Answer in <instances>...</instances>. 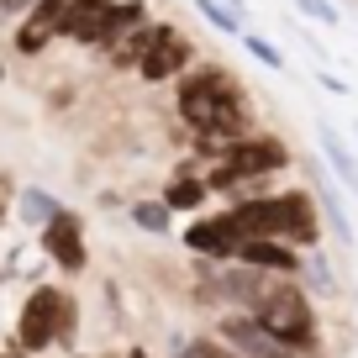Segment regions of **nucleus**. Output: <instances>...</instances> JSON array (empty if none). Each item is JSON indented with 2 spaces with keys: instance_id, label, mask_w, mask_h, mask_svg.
<instances>
[{
  "instance_id": "obj_17",
  "label": "nucleus",
  "mask_w": 358,
  "mask_h": 358,
  "mask_svg": "<svg viewBox=\"0 0 358 358\" xmlns=\"http://www.w3.org/2000/svg\"><path fill=\"white\" fill-rule=\"evenodd\" d=\"M127 216H132V227L148 232V237H169V232H174V211H169L164 201H148V195L127 206Z\"/></svg>"
},
{
  "instance_id": "obj_22",
  "label": "nucleus",
  "mask_w": 358,
  "mask_h": 358,
  "mask_svg": "<svg viewBox=\"0 0 358 358\" xmlns=\"http://www.w3.org/2000/svg\"><path fill=\"white\" fill-rule=\"evenodd\" d=\"M316 79H322L327 95H353V90H348V79H343V74H332V69H316Z\"/></svg>"
},
{
  "instance_id": "obj_25",
  "label": "nucleus",
  "mask_w": 358,
  "mask_h": 358,
  "mask_svg": "<svg viewBox=\"0 0 358 358\" xmlns=\"http://www.w3.org/2000/svg\"><path fill=\"white\" fill-rule=\"evenodd\" d=\"M0 90H6V58H0Z\"/></svg>"
},
{
  "instance_id": "obj_4",
  "label": "nucleus",
  "mask_w": 358,
  "mask_h": 358,
  "mask_svg": "<svg viewBox=\"0 0 358 358\" xmlns=\"http://www.w3.org/2000/svg\"><path fill=\"white\" fill-rule=\"evenodd\" d=\"M195 64V43L185 32H179L174 22H153V43L143 48V58H137V85L158 90V85H174L185 69Z\"/></svg>"
},
{
  "instance_id": "obj_1",
  "label": "nucleus",
  "mask_w": 358,
  "mask_h": 358,
  "mask_svg": "<svg viewBox=\"0 0 358 358\" xmlns=\"http://www.w3.org/2000/svg\"><path fill=\"white\" fill-rule=\"evenodd\" d=\"M174 122L190 132V148L201 158H211V148L258 127L248 85L222 64H190L174 79Z\"/></svg>"
},
{
  "instance_id": "obj_9",
  "label": "nucleus",
  "mask_w": 358,
  "mask_h": 358,
  "mask_svg": "<svg viewBox=\"0 0 358 358\" xmlns=\"http://www.w3.org/2000/svg\"><path fill=\"white\" fill-rule=\"evenodd\" d=\"M64 16H69V0H37L32 11H27L22 22L11 27L16 58H43L48 48L58 43V27H64Z\"/></svg>"
},
{
  "instance_id": "obj_6",
  "label": "nucleus",
  "mask_w": 358,
  "mask_h": 358,
  "mask_svg": "<svg viewBox=\"0 0 358 358\" xmlns=\"http://www.w3.org/2000/svg\"><path fill=\"white\" fill-rule=\"evenodd\" d=\"M211 337H222V343L232 348L237 358H295L290 348L280 343V337L268 332V327H258L253 311H216Z\"/></svg>"
},
{
  "instance_id": "obj_20",
  "label": "nucleus",
  "mask_w": 358,
  "mask_h": 358,
  "mask_svg": "<svg viewBox=\"0 0 358 358\" xmlns=\"http://www.w3.org/2000/svg\"><path fill=\"white\" fill-rule=\"evenodd\" d=\"M243 48H248V58H258L264 69H274V74H285V53L274 43H268L264 32H243Z\"/></svg>"
},
{
  "instance_id": "obj_21",
  "label": "nucleus",
  "mask_w": 358,
  "mask_h": 358,
  "mask_svg": "<svg viewBox=\"0 0 358 358\" xmlns=\"http://www.w3.org/2000/svg\"><path fill=\"white\" fill-rule=\"evenodd\" d=\"M290 6L306 16V22H316V27H343V11H337L332 0H290Z\"/></svg>"
},
{
  "instance_id": "obj_19",
  "label": "nucleus",
  "mask_w": 358,
  "mask_h": 358,
  "mask_svg": "<svg viewBox=\"0 0 358 358\" xmlns=\"http://www.w3.org/2000/svg\"><path fill=\"white\" fill-rule=\"evenodd\" d=\"M174 358H237V353L222 343V337H179Z\"/></svg>"
},
{
  "instance_id": "obj_15",
  "label": "nucleus",
  "mask_w": 358,
  "mask_h": 358,
  "mask_svg": "<svg viewBox=\"0 0 358 358\" xmlns=\"http://www.w3.org/2000/svg\"><path fill=\"white\" fill-rule=\"evenodd\" d=\"M153 22V11H148V0H111V16H106V37L101 48H95V58H106L116 43H122L127 32H137V27Z\"/></svg>"
},
{
  "instance_id": "obj_16",
  "label": "nucleus",
  "mask_w": 358,
  "mask_h": 358,
  "mask_svg": "<svg viewBox=\"0 0 358 358\" xmlns=\"http://www.w3.org/2000/svg\"><path fill=\"white\" fill-rule=\"evenodd\" d=\"M11 206H16V222H22V227H32V232H37V227H43V222H48V216H53L64 201H58V195L48 190V185H22Z\"/></svg>"
},
{
  "instance_id": "obj_26",
  "label": "nucleus",
  "mask_w": 358,
  "mask_h": 358,
  "mask_svg": "<svg viewBox=\"0 0 358 358\" xmlns=\"http://www.w3.org/2000/svg\"><path fill=\"white\" fill-rule=\"evenodd\" d=\"M353 148H358V122H353Z\"/></svg>"
},
{
  "instance_id": "obj_27",
  "label": "nucleus",
  "mask_w": 358,
  "mask_h": 358,
  "mask_svg": "<svg viewBox=\"0 0 358 358\" xmlns=\"http://www.w3.org/2000/svg\"><path fill=\"white\" fill-rule=\"evenodd\" d=\"M95 358H116V353H95Z\"/></svg>"
},
{
  "instance_id": "obj_14",
  "label": "nucleus",
  "mask_w": 358,
  "mask_h": 358,
  "mask_svg": "<svg viewBox=\"0 0 358 358\" xmlns=\"http://www.w3.org/2000/svg\"><path fill=\"white\" fill-rule=\"evenodd\" d=\"M158 201H164V206H169V211H174V216H201L206 206H211V190H206L201 169L179 164L174 174L164 179V190H158Z\"/></svg>"
},
{
  "instance_id": "obj_7",
  "label": "nucleus",
  "mask_w": 358,
  "mask_h": 358,
  "mask_svg": "<svg viewBox=\"0 0 358 358\" xmlns=\"http://www.w3.org/2000/svg\"><path fill=\"white\" fill-rule=\"evenodd\" d=\"M274 206H280V243L311 253V248L322 243V211H316V195L306 190V185H285V190H274Z\"/></svg>"
},
{
  "instance_id": "obj_18",
  "label": "nucleus",
  "mask_w": 358,
  "mask_h": 358,
  "mask_svg": "<svg viewBox=\"0 0 358 358\" xmlns=\"http://www.w3.org/2000/svg\"><path fill=\"white\" fill-rule=\"evenodd\" d=\"M195 11H201L206 27H216L222 37H243V32H248L243 11H232V6H222V0H195Z\"/></svg>"
},
{
  "instance_id": "obj_3",
  "label": "nucleus",
  "mask_w": 358,
  "mask_h": 358,
  "mask_svg": "<svg viewBox=\"0 0 358 358\" xmlns=\"http://www.w3.org/2000/svg\"><path fill=\"white\" fill-rule=\"evenodd\" d=\"M253 316H258V327H268V332L280 337L295 358H306V353H316V348H322L316 295L306 290L301 280H274V285L264 290V301L253 306Z\"/></svg>"
},
{
  "instance_id": "obj_5",
  "label": "nucleus",
  "mask_w": 358,
  "mask_h": 358,
  "mask_svg": "<svg viewBox=\"0 0 358 358\" xmlns=\"http://www.w3.org/2000/svg\"><path fill=\"white\" fill-rule=\"evenodd\" d=\"M37 248H43L48 258H53L64 274H85L90 268V243H85V216L69 211V206H58L53 216H48L43 227H37Z\"/></svg>"
},
{
  "instance_id": "obj_12",
  "label": "nucleus",
  "mask_w": 358,
  "mask_h": 358,
  "mask_svg": "<svg viewBox=\"0 0 358 358\" xmlns=\"http://www.w3.org/2000/svg\"><path fill=\"white\" fill-rule=\"evenodd\" d=\"M306 190L316 195L322 227L343 243V253H353V248H358V232H353V216H348V206H343V185H337L332 174H311V185H306Z\"/></svg>"
},
{
  "instance_id": "obj_23",
  "label": "nucleus",
  "mask_w": 358,
  "mask_h": 358,
  "mask_svg": "<svg viewBox=\"0 0 358 358\" xmlns=\"http://www.w3.org/2000/svg\"><path fill=\"white\" fill-rule=\"evenodd\" d=\"M16 201V179L11 174H0V227H6V206Z\"/></svg>"
},
{
  "instance_id": "obj_24",
  "label": "nucleus",
  "mask_w": 358,
  "mask_h": 358,
  "mask_svg": "<svg viewBox=\"0 0 358 358\" xmlns=\"http://www.w3.org/2000/svg\"><path fill=\"white\" fill-rule=\"evenodd\" d=\"M122 358H153V353H148V348H143V343H132V348H127V353H122Z\"/></svg>"
},
{
  "instance_id": "obj_11",
  "label": "nucleus",
  "mask_w": 358,
  "mask_h": 358,
  "mask_svg": "<svg viewBox=\"0 0 358 358\" xmlns=\"http://www.w3.org/2000/svg\"><path fill=\"white\" fill-rule=\"evenodd\" d=\"M106 16H111V0H69V16H64V27H58V43L95 53L101 37H106Z\"/></svg>"
},
{
  "instance_id": "obj_13",
  "label": "nucleus",
  "mask_w": 358,
  "mask_h": 358,
  "mask_svg": "<svg viewBox=\"0 0 358 358\" xmlns=\"http://www.w3.org/2000/svg\"><path fill=\"white\" fill-rule=\"evenodd\" d=\"M316 153H322L327 174H332L348 195H358V148L348 143L332 122H322V116H316Z\"/></svg>"
},
{
  "instance_id": "obj_8",
  "label": "nucleus",
  "mask_w": 358,
  "mask_h": 358,
  "mask_svg": "<svg viewBox=\"0 0 358 358\" xmlns=\"http://www.w3.org/2000/svg\"><path fill=\"white\" fill-rule=\"evenodd\" d=\"M179 243H185V253H190V258L227 264V258L237 253V243H243V232L232 227V216H227V206H222L216 216H190V227L179 232Z\"/></svg>"
},
{
  "instance_id": "obj_2",
  "label": "nucleus",
  "mask_w": 358,
  "mask_h": 358,
  "mask_svg": "<svg viewBox=\"0 0 358 358\" xmlns=\"http://www.w3.org/2000/svg\"><path fill=\"white\" fill-rule=\"evenodd\" d=\"M74 337H79V301L58 285H32L16 311L11 343L27 358H48V348H74Z\"/></svg>"
},
{
  "instance_id": "obj_10",
  "label": "nucleus",
  "mask_w": 358,
  "mask_h": 358,
  "mask_svg": "<svg viewBox=\"0 0 358 358\" xmlns=\"http://www.w3.org/2000/svg\"><path fill=\"white\" fill-rule=\"evenodd\" d=\"M237 264H253V268H264V274H274V280H301V248H290V243H280V237H243L237 243Z\"/></svg>"
}]
</instances>
